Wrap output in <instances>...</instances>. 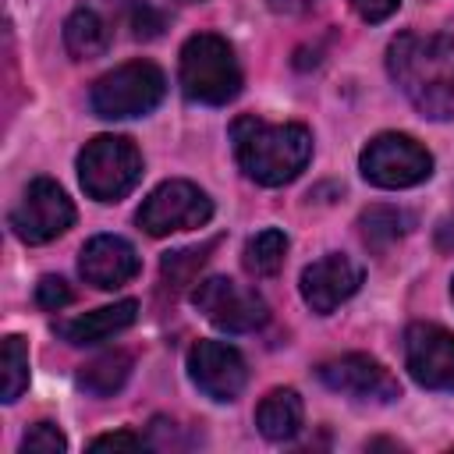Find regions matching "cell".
Returning <instances> with one entry per match:
<instances>
[{
    "mask_svg": "<svg viewBox=\"0 0 454 454\" xmlns=\"http://www.w3.org/2000/svg\"><path fill=\"white\" fill-rule=\"evenodd\" d=\"M387 71L429 121H454V35L401 32L387 46Z\"/></svg>",
    "mask_w": 454,
    "mask_h": 454,
    "instance_id": "obj_1",
    "label": "cell"
},
{
    "mask_svg": "<svg viewBox=\"0 0 454 454\" xmlns=\"http://www.w3.org/2000/svg\"><path fill=\"white\" fill-rule=\"evenodd\" d=\"M231 145L245 177L262 188L294 181L312 160V135L305 124H270L252 114L231 124Z\"/></svg>",
    "mask_w": 454,
    "mask_h": 454,
    "instance_id": "obj_2",
    "label": "cell"
},
{
    "mask_svg": "<svg viewBox=\"0 0 454 454\" xmlns=\"http://www.w3.org/2000/svg\"><path fill=\"white\" fill-rule=\"evenodd\" d=\"M177 78L181 92L206 106H223L241 92V64L231 43L216 32H199L181 46Z\"/></svg>",
    "mask_w": 454,
    "mask_h": 454,
    "instance_id": "obj_3",
    "label": "cell"
},
{
    "mask_svg": "<svg viewBox=\"0 0 454 454\" xmlns=\"http://www.w3.org/2000/svg\"><path fill=\"white\" fill-rule=\"evenodd\" d=\"M167 92V78L153 60H128L103 78H96L89 103L92 114L103 121H124V117H142L160 106Z\"/></svg>",
    "mask_w": 454,
    "mask_h": 454,
    "instance_id": "obj_4",
    "label": "cell"
},
{
    "mask_svg": "<svg viewBox=\"0 0 454 454\" xmlns=\"http://www.w3.org/2000/svg\"><path fill=\"white\" fill-rule=\"evenodd\" d=\"M78 181L89 199L117 202L142 181V153L124 135H96L78 153Z\"/></svg>",
    "mask_w": 454,
    "mask_h": 454,
    "instance_id": "obj_5",
    "label": "cell"
},
{
    "mask_svg": "<svg viewBox=\"0 0 454 454\" xmlns=\"http://www.w3.org/2000/svg\"><path fill=\"white\" fill-rule=\"evenodd\" d=\"M358 170L376 188H411L433 174V156L422 142L401 131H383L365 142Z\"/></svg>",
    "mask_w": 454,
    "mask_h": 454,
    "instance_id": "obj_6",
    "label": "cell"
},
{
    "mask_svg": "<svg viewBox=\"0 0 454 454\" xmlns=\"http://www.w3.org/2000/svg\"><path fill=\"white\" fill-rule=\"evenodd\" d=\"M209 216H213V202L192 181H163V184H156L142 199V206L135 213L138 227L145 234H153V238H163V234H174V231L206 227Z\"/></svg>",
    "mask_w": 454,
    "mask_h": 454,
    "instance_id": "obj_7",
    "label": "cell"
},
{
    "mask_svg": "<svg viewBox=\"0 0 454 454\" xmlns=\"http://www.w3.org/2000/svg\"><path fill=\"white\" fill-rule=\"evenodd\" d=\"M192 305L223 333H252L270 319L262 294L231 280V277H206L192 291Z\"/></svg>",
    "mask_w": 454,
    "mask_h": 454,
    "instance_id": "obj_8",
    "label": "cell"
},
{
    "mask_svg": "<svg viewBox=\"0 0 454 454\" xmlns=\"http://www.w3.org/2000/svg\"><path fill=\"white\" fill-rule=\"evenodd\" d=\"M71 223H74V206L67 192L50 177H35L11 209V231L25 245H46L60 238Z\"/></svg>",
    "mask_w": 454,
    "mask_h": 454,
    "instance_id": "obj_9",
    "label": "cell"
},
{
    "mask_svg": "<svg viewBox=\"0 0 454 454\" xmlns=\"http://www.w3.org/2000/svg\"><path fill=\"white\" fill-rule=\"evenodd\" d=\"M319 380L323 387H330L340 397L362 401V404H390L401 397V387L394 380V372L369 358V355H340L319 365Z\"/></svg>",
    "mask_w": 454,
    "mask_h": 454,
    "instance_id": "obj_10",
    "label": "cell"
},
{
    "mask_svg": "<svg viewBox=\"0 0 454 454\" xmlns=\"http://www.w3.org/2000/svg\"><path fill=\"white\" fill-rule=\"evenodd\" d=\"M404 365L419 387L454 394V333L436 323H411L404 330Z\"/></svg>",
    "mask_w": 454,
    "mask_h": 454,
    "instance_id": "obj_11",
    "label": "cell"
},
{
    "mask_svg": "<svg viewBox=\"0 0 454 454\" xmlns=\"http://www.w3.org/2000/svg\"><path fill=\"white\" fill-rule=\"evenodd\" d=\"M188 376L209 401H234L248 383V365L227 340H195L188 351Z\"/></svg>",
    "mask_w": 454,
    "mask_h": 454,
    "instance_id": "obj_12",
    "label": "cell"
},
{
    "mask_svg": "<svg viewBox=\"0 0 454 454\" xmlns=\"http://www.w3.org/2000/svg\"><path fill=\"white\" fill-rule=\"evenodd\" d=\"M298 287H301V298L312 312L330 316L337 305H344L362 287V266L340 252H330V255H323L301 270Z\"/></svg>",
    "mask_w": 454,
    "mask_h": 454,
    "instance_id": "obj_13",
    "label": "cell"
},
{
    "mask_svg": "<svg viewBox=\"0 0 454 454\" xmlns=\"http://www.w3.org/2000/svg\"><path fill=\"white\" fill-rule=\"evenodd\" d=\"M138 270H142V259H138L135 245L117 234H96L78 252V273L85 277V284H92L99 291L124 287L128 280L138 277Z\"/></svg>",
    "mask_w": 454,
    "mask_h": 454,
    "instance_id": "obj_14",
    "label": "cell"
},
{
    "mask_svg": "<svg viewBox=\"0 0 454 454\" xmlns=\"http://www.w3.org/2000/svg\"><path fill=\"white\" fill-rule=\"evenodd\" d=\"M135 319H138V301H135V298H124V301L103 305V309H96V312H85V316H78V319L60 323L57 333H60L67 344L85 348V344H99V340H106V337L128 330Z\"/></svg>",
    "mask_w": 454,
    "mask_h": 454,
    "instance_id": "obj_15",
    "label": "cell"
},
{
    "mask_svg": "<svg viewBox=\"0 0 454 454\" xmlns=\"http://www.w3.org/2000/svg\"><path fill=\"white\" fill-rule=\"evenodd\" d=\"M301 419H305V408H301L298 390H291V387L270 390V394L259 401V408H255V426H259V433H262L266 440H273V443L298 436Z\"/></svg>",
    "mask_w": 454,
    "mask_h": 454,
    "instance_id": "obj_16",
    "label": "cell"
},
{
    "mask_svg": "<svg viewBox=\"0 0 454 454\" xmlns=\"http://www.w3.org/2000/svg\"><path fill=\"white\" fill-rule=\"evenodd\" d=\"M64 46L74 60H92L110 50V25L96 7H74L64 21Z\"/></svg>",
    "mask_w": 454,
    "mask_h": 454,
    "instance_id": "obj_17",
    "label": "cell"
},
{
    "mask_svg": "<svg viewBox=\"0 0 454 454\" xmlns=\"http://www.w3.org/2000/svg\"><path fill=\"white\" fill-rule=\"evenodd\" d=\"M131 376V355L128 351H106L78 369V387L92 397H110L117 394Z\"/></svg>",
    "mask_w": 454,
    "mask_h": 454,
    "instance_id": "obj_18",
    "label": "cell"
},
{
    "mask_svg": "<svg viewBox=\"0 0 454 454\" xmlns=\"http://www.w3.org/2000/svg\"><path fill=\"white\" fill-rule=\"evenodd\" d=\"M284 255H287V234L280 227H262L259 234H252L245 241L241 262L252 277H273V273H280Z\"/></svg>",
    "mask_w": 454,
    "mask_h": 454,
    "instance_id": "obj_19",
    "label": "cell"
},
{
    "mask_svg": "<svg viewBox=\"0 0 454 454\" xmlns=\"http://www.w3.org/2000/svg\"><path fill=\"white\" fill-rule=\"evenodd\" d=\"M0 365H4V387H0V401L14 404L25 390H28V348L21 337H4V351H0Z\"/></svg>",
    "mask_w": 454,
    "mask_h": 454,
    "instance_id": "obj_20",
    "label": "cell"
},
{
    "mask_svg": "<svg viewBox=\"0 0 454 454\" xmlns=\"http://www.w3.org/2000/svg\"><path fill=\"white\" fill-rule=\"evenodd\" d=\"M404 213L401 209H390V206H372V209H365L362 216H358V231H362V241L369 245V248H387V245H394L401 234H404Z\"/></svg>",
    "mask_w": 454,
    "mask_h": 454,
    "instance_id": "obj_21",
    "label": "cell"
},
{
    "mask_svg": "<svg viewBox=\"0 0 454 454\" xmlns=\"http://www.w3.org/2000/svg\"><path fill=\"white\" fill-rule=\"evenodd\" d=\"M213 248V241L206 248H181V252H167L163 255V284H188L195 277V270L206 262V252Z\"/></svg>",
    "mask_w": 454,
    "mask_h": 454,
    "instance_id": "obj_22",
    "label": "cell"
},
{
    "mask_svg": "<svg viewBox=\"0 0 454 454\" xmlns=\"http://www.w3.org/2000/svg\"><path fill=\"white\" fill-rule=\"evenodd\" d=\"M21 450L25 454H64L67 450V436L53 422H35L21 436Z\"/></svg>",
    "mask_w": 454,
    "mask_h": 454,
    "instance_id": "obj_23",
    "label": "cell"
},
{
    "mask_svg": "<svg viewBox=\"0 0 454 454\" xmlns=\"http://www.w3.org/2000/svg\"><path fill=\"white\" fill-rule=\"evenodd\" d=\"M67 301H71L67 280H60V277H43V280L35 284V305H39V309L57 312V309H64Z\"/></svg>",
    "mask_w": 454,
    "mask_h": 454,
    "instance_id": "obj_24",
    "label": "cell"
},
{
    "mask_svg": "<svg viewBox=\"0 0 454 454\" xmlns=\"http://www.w3.org/2000/svg\"><path fill=\"white\" fill-rule=\"evenodd\" d=\"M131 32H135L138 39H153V35L163 32V18H160L153 7L135 4V7H131Z\"/></svg>",
    "mask_w": 454,
    "mask_h": 454,
    "instance_id": "obj_25",
    "label": "cell"
},
{
    "mask_svg": "<svg viewBox=\"0 0 454 454\" xmlns=\"http://www.w3.org/2000/svg\"><path fill=\"white\" fill-rule=\"evenodd\" d=\"M351 7H355V14H358L362 21L380 25V21H387V18L401 7V0H351Z\"/></svg>",
    "mask_w": 454,
    "mask_h": 454,
    "instance_id": "obj_26",
    "label": "cell"
},
{
    "mask_svg": "<svg viewBox=\"0 0 454 454\" xmlns=\"http://www.w3.org/2000/svg\"><path fill=\"white\" fill-rule=\"evenodd\" d=\"M138 447H142V436L135 433H106L89 443V450H138Z\"/></svg>",
    "mask_w": 454,
    "mask_h": 454,
    "instance_id": "obj_27",
    "label": "cell"
},
{
    "mask_svg": "<svg viewBox=\"0 0 454 454\" xmlns=\"http://www.w3.org/2000/svg\"><path fill=\"white\" fill-rule=\"evenodd\" d=\"M316 0H266V7L273 11V14H301V11H309Z\"/></svg>",
    "mask_w": 454,
    "mask_h": 454,
    "instance_id": "obj_28",
    "label": "cell"
},
{
    "mask_svg": "<svg viewBox=\"0 0 454 454\" xmlns=\"http://www.w3.org/2000/svg\"><path fill=\"white\" fill-rule=\"evenodd\" d=\"M450 298H454V284H450Z\"/></svg>",
    "mask_w": 454,
    "mask_h": 454,
    "instance_id": "obj_29",
    "label": "cell"
}]
</instances>
